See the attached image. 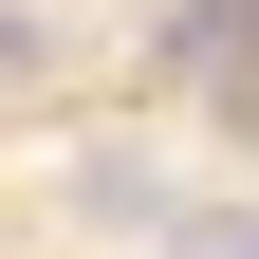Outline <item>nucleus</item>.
<instances>
[{
  "instance_id": "1",
  "label": "nucleus",
  "mask_w": 259,
  "mask_h": 259,
  "mask_svg": "<svg viewBox=\"0 0 259 259\" xmlns=\"http://www.w3.org/2000/svg\"><path fill=\"white\" fill-rule=\"evenodd\" d=\"M74 204H93V222H167V185H148V148H93V167H74Z\"/></svg>"
},
{
  "instance_id": "2",
  "label": "nucleus",
  "mask_w": 259,
  "mask_h": 259,
  "mask_svg": "<svg viewBox=\"0 0 259 259\" xmlns=\"http://www.w3.org/2000/svg\"><path fill=\"white\" fill-rule=\"evenodd\" d=\"M148 259H259V222H222V204H167V222H148Z\"/></svg>"
}]
</instances>
